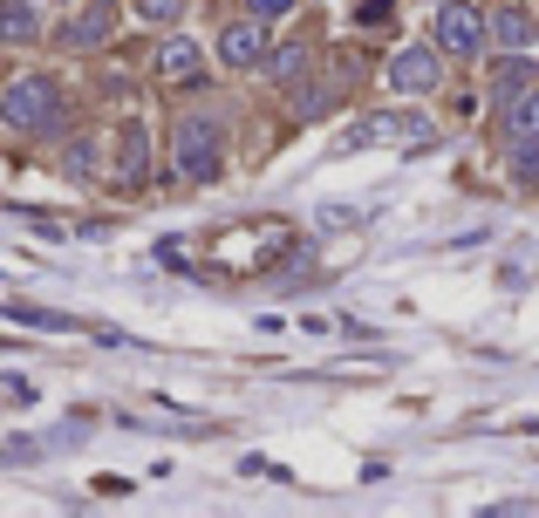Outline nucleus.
Masks as SVG:
<instances>
[{
  "mask_svg": "<svg viewBox=\"0 0 539 518\" xmlns=\"http://www.w3.org/2000/svg\"><path fill=\"white\" fill-rule=\"evenodd\" d=\"M171 157H178V171H185L192 185H212V178L226 171V130H219V116H212V110L178 116V130H171Z\"/></svg>",
  "mask_w": 539,
  "mask_h": 518,
  "instance_id": "f257e3e1",
  "label": "nucleus"
},
{
  "mask_svg": "<svg viewBox=\"0 0 539 518\" xmlns=\"http://www.w3.org/2000/svg\"><path fill=\"white\" fill-rule=\"evenodd\" d=\"M62 89H55V75H14L7 89H0V123L7 130H62Z\"/></svg>",
  "mask_w": 539,
  "mask_h": 518,
  "instance_id": "f03ea898",
  "label": "nucleus"
},
{
  "mask_svg": "<svg viewBox=\"0 0 539 518\" xmlns=\"http://www.w3.org/2000/svg\"><path fill=\"white\" fill-rule=\"evenodd\" d=\"M485 35H492V21H485L471 0H444V7H437V21H430V41H437L444 55H478Z\"/></svg>",
  "mask_w": 539,
  "mask_h": 518,
  "instance_id": "7ed1b4c3",
  "label": "nucleus"
},
{
  "mask_svg": "<svg viewBox=\"0 0 539 518\" xmlns=\"http://www.w3.org/2000/svg\"><path fill=\"white\" fill-rule=\"evenodd\" d=\"M437 75H444V48H396L389 69H383V82L396 89V96H430Z\"/></svg>",
  "mask_w": 539,
  "mask_h": 518,
  "instance_id": "20e7f679",
  "label": "nucleus"
},
{
  "mask_svg": "<svg viewBox=\"0 0 539 518\" xmlns=\"http://www.w3.org/2000/svg\"><path fill=\"white\" fill-rule=\"evenodd\" d=\"M260 28H267L260 14L219 28V62H226V69H260V62H267V35H260Z\"/></svg>",
  "mask_w": 539,
  "mask_h": 518,
  "instance_id": "39448f33",
  "label": "nucleus"
},
{
  "mask_svg": "<svg viewBox=\"0 0 539 518\" xmlns=\"http://www.w3.org/2000/svg\"><path fill=\"white\" fill-rule=\"evenodd\" d=\"M424 137H430L424 116H389V110L362 116V123L348 130V144H424Z\"/></svg>",
  "mask_w": 539,
  "mask_h": 518,
  "instance_id": "423d86ee",
  "label": "nucleus"
},
{
  "mask_svg": "<svg viewBox=\"0 0 539 518\" xmlns=\"http://www.w3.org/2000/svg\"><path fill=\"white\" fill-rule=\"evenodd\" d=\"M533 82L539 75H533V62H526V48H505L499 62H492V103H519Z\"/></svg>",
  "mask_w": 539,
  "mask_h": 518,
  "instance_id": "0eeeda50",
  "label": "nucleus"
},
{
  "mask_svg": "<svg viewBox=\"0 0 539 518\" xmlns=\"http://www.w3.org/2000/svg\"><path fill=\"white\" fill-rule=\"evenodd\" d=\"M157 75H164V82H198V75H205V48H198L192 35H171L157 48Z\"/></svg>",
  "mask_w": 539,
  "mask_h": 518,
  "instance_id": "6e6552de",
  "label": "nucleus"
},
{
  "mask_svg": "<svg viewBox=\"0 0 539 518\" xmlns=\"http://www.w3.org/2000/svg\"><path fill=\"white\" fill-rule=\"evenodd\" d=\"M116 171H123V185H144L151 178V130L144 123H123V137H116Z\"/></svg>",
  "mask_w": 539,
  "mask_h": 518,
  "instance_id": "1a4fd4ad",
  "label": "nucleus"
},
{
  "mask_svg": "<svg viewBox=\"0 0 539 518\" xmlns=\"http://www.w3.org/2000/svg\"><path fill=\"white\" fill-rule=\"evenodd\" d=\"M62 48H103L110 41V0H96L89 14H76V21H62Z\"/></svg>",
  "mask_w": 539,
  "mask_h": 518,
  "instance_id": "9d476101",
  "label": "nucleus"
},
{
  "mask_svg": "<svg viewBox=\"0 0 539 518\" xmlns=\"http://www.w3.org/2000/svg\"><path fill=\"white\" fill-rule=\"evenodd\" d=\"M492 41H499V48H533V41H539L533 14H519V7H499V14H492Z\"/></svg>",
  "mask_w": 539,
  "mask_h": 518,
  "instance_id": "9b49d317",
  "label": "nucleus"
},
{
  "mask_svg": "<svg viewBox=\"0 0 539 518\" xmlns=\"http://www.w3.org/2000/svg\"><path fill=\"white\" fill-rule=\"evenodd\" d=\"M505 130H512L519 144H539V82L519 96V103H505Z\"/></svg>",
  "mask_w": 539,
  "mask_h": 518,
  "instance_id": "f8f14e48",
  "label": "nucleus"
},
{
  "mask_svg": "<svg viewBox=\"0 0 539 518\" xmlns=\"http://www.w3.org/2000/svg\"><path fill=\"white\" fill-rule=\"evenodd\" d=\"M260 69L273 75V82H294V75L308 69V41H280V48H267V62Z\"/></svg>",
  "mask_w": 539,
  "mask_h": 518,
  "instance_id": "ddd939ff",
  "label": "nucleus"
},
{
  "mask_svg": "<svg viewBox=\"0 0 539 518\" xmlns=\"http://www.w3.org/2000/svg\"><path fill=\"white\" fill-rule=\"evenodd\" d=\"M96 157H103V150H96V137H76V144L62 150V171H69L76 185H96V171H103Z\"/></svg>",
  "mask_w": 539,
  "mask_h": 518,
  "instance_id": "4468645a",
  "label": "nucleus"
},
{
  "mask_svg": "<svg viewBox=\"0 0 539 518\" xmlns=\"http://www.w3.org/2000/svg\"><path fill=\"white\" fill-rule=\"evenodd\" d=\"M35 7H28V0H7V14H0V35L14 41V48H28V41H35Z\"/></svg>",
  "mask_w": 539,
  "mask_h": 518,
  "instance_id": "2eb2a0df",
  "label": "nucleus"
},
{
  "mask_svg": "<svg viewBox=\"0 0 539 518\" xmlns=\"http://www.w3.org/2000/svg\"><path fill=\"white\" fill-rule=\"evenodd\" d=\"M335 110V96H328V89H321V82H294V116H328Z\"/></svg>",
  "mask_w": 539,
  "mask_h": 518,
  "instance_id": "dca6fc26",
  "label": "nucleus"
},
{
  "mask_svg": "<svg viewBox=\"0 0 539 518\" xmlns=\"http://www.w3.org/2000/svg\"><path fill=\"white\" fill-rule=\"evenodd\" d=\"M185 14V0H137V21H151V28H171Z\"/></svg>",
  "mask_w": 539,
  "mask_h": 518,
  "instance_id": "f3484780",
  "label": "nucleus"
},
{
  "mask_svg": "<svg viewBox=\"0 0 539 518\" xmlns=\"http://www.w3.org/2000/svg\"><path fill=\"white\" fill-rule=\"evenodd\" d=\"M519 185H539V144H519V164H512Z\"/></svg>",
  "mask_w": 539,
  "mask_h": 518,
  "instance_id": "a211bd4d",
  "label": "nucleus"
},
{
  "mask_svg": "<svg viewBox=\"0 0 539 518\" xmlns=\"http://www.w3.org/2000/svg\"><path fill=\"white\" fill-rule=\"evenodd\" d=\"M246 14H260V21H280V14H294V0H246Z\"/></svg>",
  "mask_w": 539,
  "mask_h": 518,
  "instance_id": "6ab92c4d",
  "label": "nucleus"
},
{
  "mask_svg": "<svg viewBox=\"0 0 539 518\" xmlns=\"http://www.w3.org/2000/svg\"><path fill=\"white\" fill-rule=\"evenodd\" d=\"M389 14H396V0H362V14H355V21H389Z\"/></svg>",
  "mask_w": 539,
  "mask_h": 518,
  "instance_id": "aec40b11",
  "label": "nucleus"
}]
</instances>
